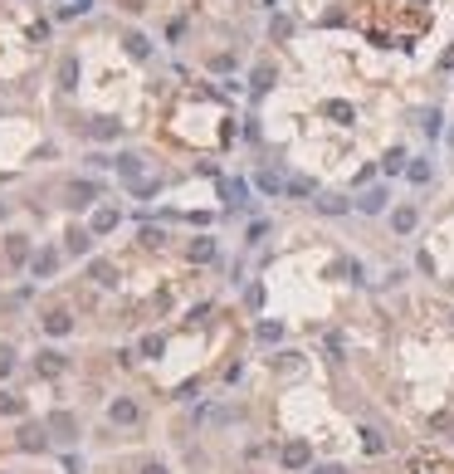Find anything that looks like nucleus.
<instances>
[{"mask_svg":"<svg viewBox=\"0 0 454 474\" xmlns=\"http://www.w3.org/2000/svg\"><path fill=\"white\" fill-rule=\"evenodd\" d=\"M74 79H79V64H74V59H64V64H59V83H64V88H74Z\"/></svg>","mask_w":454,"mask_h":474,"instance_id":"17","label":"nucleus"},{"mask_svg":"<svg viewBox=\"0 0 454 474\" xmlns=\"http://www.w3.org/2000/svg\"><path fill=\"white\" fill-rule=\"evenodd\" d=\"M93 279H98V284H112V269L103 265V259H98V265H93Z\"/></svg>","mask_w":454,"mask_h":474,"instance_id":"26","label":"nucleus"},{"mask_svg":"<svg viewBox=\"0 0 454 474\" xmlns=\"http://www.w3.org/2000/svg\"><path fill=\"white\" fill-rule=\"evenodd\" d=\"M93 196H98V186H93V181H74V186H69V205H88Z\"/></svg>","mask_w":454,"mask_h":474,"instance_id":"8","label":"nucleus"},{"mask_svg":"<svg viewBox=\"0 0 454 474\" xmlns=\"http://www.w3.org/2000/svg\"><path fill=\"white\" fill-rule=\"evenodd\" d=\"M283 338V323H259V342H278Z\"/></svg>","mask_w":454,"mask_h":474,"instance_id":"19","label":"nucleus"},{"mask_svg":"<svg viewBox=\"0 0 454 474\" xmlns=\"http://www.w3.org/2000/svg\"><path fill=\"white\" fill-rule=\"evenodd\" d=\"M259 191H269V196H278V191H283V181H278V176H269V172H264V176H259Z\"/></svg>","mask_w":454,"mask_h":474,"instance_id":"23","label":"nucleus"},{"mask_svg":"<svg viewBox=\"0 0 454 474\" xmlns=\"http://www.w3.org/2000/svg\"><path fill=\"white\" fill-rule=\"evenodd\" d=\"M10 367H15V352H10V347H0V377H10Z\"/></svg>","mask_w":454,"mask_h":474,"instance_id":"24","label":"nucleus"},{"mask_svg":"<svg viewBox=\"0 0 454 474\" xmlns=\"http://www.w3.org/2000/svg\"><path fill=\"white\" fill-rule=\"evenodd\" d=\"M88 132H93V137H112V132H118V123H112V118H93Z\"/></svg>","mask_w":454,"mask_h":474,"instance_id":"16","label":"nucleus"},{"mask_svg":"<svg viewBox=\"0 0 454 474\" xmlns=\"http://www.w3.org/2000/svg\"><path fill=\"white\" fill-rule=\"evenodd\" d=\"M142 357H161V338H142Z\"/></svg>","mask_w":454,"mask_h":474,"instance_id":"25","label":"nucleus"},{"mask_svg":"<svg viewBox=\"0 0 454 474\" xmlns=\"http://www.w3.org/2000/svg\"><path fill=\"white\" fill-rule=\"evenodd\" d=\"M54 269H59V254H54V249H44V254L34 259V274H39V279H49Z\"/></svg>","mask_w":454,"mask_h":474,"instance_id":"11","label":"nucleus"},{"mask_svg":"<svg viewBox=\"0 0 454 474\" xmlns=\"http://www.w3.org/2000/svg\"><path fill=\"white\" fill-rule=\"evenodd\" d=\"M88 240H93L88 230H74V235H69V249H74V254H83V249H88Z\"/></svg>","mask_w":454,"mask_h":474,"instance_id":"22","label":"nucleus"},{"mask_svg":"<svg viewBox=\"0 0 454 474\" xmlns=\"http://www.w3.org/2000/svg\"><path fill=\"white\" fill-rule=\"evenodd\" d=\"M308 464H313L308 440H289V445H283V469H308Z\"/></svg>","mask_w":454,"mask_h":474,"instance_id":"2","label":"nucleus"},{"mask_svg":"<svg viewBox=\"0 0 454 474\" xmlns=\"http://www.w3.org/2000/svg\"><path fill=\"white\" fill-rule=\"evenodd\" d=\"M112 225H118V210H98V216H93V230L98 235H107Z\"/></svg>","mask_w":454,"mask_h":474,"instance_id":"14","label":"nucleus"},{"mask_svg":"<svg viewBox=\"0 0 454 474\" xmlns=\"http://www.w3.org/2000/svg\"><path fill=\"white\" fill-rule=\"evenodd\" d=\"M0 411H6V415H15V411H20V401H15V396H0Z\"/></svg>","mask_w":454,"mask_h":474,"instance_id":"28","label":"nucleus"},{"mask_svg":"<svg viewBox=\"0 0 454 474\" xmlns=\"http://www.w3.org/2000/svg\"><path fill=\"white\" fill-rule=\"evenodd\" d=\"M123 44H127V54H132V59H147V54H152V44H147L142 34H127Z\"/></svg>","mask_w":454,"mask_h":474,"instance_id":"12","label":"nucleus"},{"mask_svg":"<svg viewBox=\"0 0 454 474\" xmlns=\"http://www.w3.org/2000/svg\"><path fill=\"white\" fill-rule=\"evenodd\" d=\"M391 230H395V235H411V230H415V210H411V205H401V210L391 216Z\"/></svg>","mask_w":454,"mask_h":474,"instance_id":"7","label":"nucleus"},{"mask_svg":"<svg viewBox=\"0 0 454 474\" xmlns=\"http://www.w3.org/2000/svg\"><path fill=\"white\" fill-rule=\"evenodd\" d=\"M269 83H274V69H269V64H259V69H254V93H264Z\"/></svg>","mask_w":454,"mask_h":474,"instance_id":"18","label":"nucleus"},{"mask_svg":"<svg viewBox=\"0 0 454 474\" xmlns=\"http://www.w3.org/2000/svg\"><path fill=\"white\" fill-rule=\"evenodd\" d=\"M44 440H49V426H25L20 431V445L25 450H44Z\"/></svg>","mask_w":454,"mask_h":474,"instance_id":"5","label":"nucleus"},{"mask_svg":"<svg viewBox=\"0 0 454 474\" xmlns=\"http://www.w3.org/2000/svg\"><path fill=\"white\" fill-rule=\"evenodd\" d=\"M142 474H166V464H147V469H142Z\"/></svg>","mask_w":454,"mask_h":474,"instance_id":"29","label":"nucleus"},{"mask_svg":"<svg viewBox=\"0 0 454 474\" xmlns=\"http://www.w3.org/2000/svg\"><path fill=\"white\" fill-rule=\"evenodd\" d=\"M362 445H367V455H381V450H386V440H381L376 431H362Z\"/></svg>","mask_w":454,"mask_h":474,"instance_id":"20","label":"nucleus"},{"mask_svg":"<svg viewBox=\"0 0 454 474\" xmlns=\"http://www.w3.org/2000/svg\"><path fill=\"white\" fill-rule=\"evenodd\" d=\"M6 254L15 259V265H20V259H30V245H25V235H10V245H6Z\"/></svg>","mask_w":454,"mask_h":474,"instance_id":"13","label":"nucleus"},{"mask_svg":"<svg viewBox=\"0 0 454 474\" xmlns=\"http://www.w3.org/2000/svg\"><path fill=\"white\" fill-rule=\"evenodd\" d=\"M118 172H123L127 181H137V186H142V156H132V152H123V156H118Z\"/></svg>","mask_w":454,"mask_h":474,"instance_id":"6","label":"nucleus"},{"mask_svg":"<svg viewBox=\"0 0 454 474\" xmlns=\"http://www.w3.org/2000/svg\"><path fill=\"white\" fill-rule=\"evenodd\" d=\"M449 142H454V132H449Z\"/></svg>","mask_w":454,"mask_h":474,"instance_id":"31","label":"nucleus"},{"mask_svg":"<svg viewBox=\"0 0 454 474\" xmlns=\"http://www.w3.org/2000/svg\"><path fill=\"white\" fill-rule=\"evenodd\" d=\"M107 415H112V426H137V401H127V396H123V401H112Z\"/></svg>","mask_w":454,"mask_h":474,"instance_id":"3","label":"nucleus"},{"mask_svg":"<svg viewBox=\"0 0 454 474\" xmlns=\"http://www.w3.org/2000/svg\"><path fill=\"white\" fill-rule=\"evenodd\" d=\"M69 328H74V323H69V313H64V308L44 313V333H49V338H69Z\"/></svg>","mask_w":454,"mask_h":474,"instance_id":"4","label":"nucleus"},{"mask_svg":"<svg viewBox=\"0 0 454 474\" xmlns=\"http://www.w3.org/2000/svg\"><path fill=\"white\" fill-rule=\"evenodd\" d=\"M308 474H347V469H342V464H313Z\"/></svg>","mask_w":454,"mask_h":474,"instance_id":"27","label":"nucleus"},{"mask_svg":"<svg viewBox=\"0 0 454 474\" xmlns=\"http://www.w3.org/2000/svg\"><path fill=\"white\" fill-rule=\"evenodd\" d=\"M357 205H362V210H367V216H381V205H386V191H381V186H376V191H367V196H362V200H357Z\"/></svg>","mask_w":454,"mask_h":474,"instance_id":"10","label":"nucleus"},{"mask_svg":"<svg viewBox=\"0 0 454 474\" xmlns=\"http://www.w3.org/2000/svg\"><path fill=\"white\" fill-rule=\"evenodd\" d=\"M191 259H196V265H205V259H215V245H210V240H196V245H191Z\"/></svg>","mask_w":454,"mask_h":474,"instance_id":"15","label":"nucleus"},{"mask_svg":"<svg viewBox=\"0 0 454 474\" xmlns=\"http://www.w3.org/2000/svg\"><path fill=\"white\" fill-rule=\"evenodd\" d=\"M0 216H6V205H0Z\"/></svg>","mask_w":454,"mask_h":474,"instance_id":"30","label":"nucleus"},{"mask_svg":"<svg viewBox=\"0 0 454 474\" xmlns=\"http://www.w3.org/2000/svg\"><path fill=\"white\" fill-rule=\"evenodd\" d=\"M318 210H327V216H342V210H347V200H337V196H322V200H318Z\"/></svg>","mask_w":454,"mask_h":474,"instance_id":"21","label":"nucleus"},{"mask_svg":"<svg viewBox=\"0 0 454 474\" xmlns=\"http://www.w3.org/2000/svg\"><path fill=\"white\" fill-rule=\"evenodd\" d=\"M44 426H49V435H54V440H74V435H79V420H74L69 411H54Z\"/></svg>","mask_w":454,"mask_h":474,"instance_id":"1","label":"nucleus"},{"mask_svg":"<svg viewBox=\"0 0 454 474\" xmlns=\"http://www.w3.org/2000/svg\"><path fill=\"white\" fill-rule=\"evenodd\" d=\"M39 372L44 377H59L64 372V352H39Z\"/></svg>","mask_w":454,"mask_h":474,"instance_id":"9","label":"nucleus"}]
</instances>
